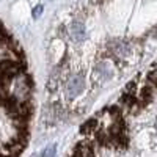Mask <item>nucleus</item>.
Listing matches in <instances>:
<instances>
[{
	"mask_svg": "<svg viewBox=\"0 0 157 157\" xmlns=\"http://www.w3.org/2000/svg\"><path fill=\"white\" fill-rule=\"evenodd\" d=\"M155 64L82 124L66 157H157Z\"/></svg>",
	"mask_w": 157,
	"mask_h": 157,
	"instance_id": "f257e3e1",
	"label": "nucleus"
},
{
	"mask_svg": "<svg viewBox=\"0 0 157 157\" xmlns=\"http://www.w3.org/2000/svg\"><path fill=\"white\" fill-rule=\"evenodd\" d=\"M41 10H43V6H41V5L36 6V8H35V11H33V16H35V17H38V14L41 13Z\"/></svg>",
	"mask_w": 157,
	"mask_h": 157,
	"instance_id": "f03ea898",
	"label": "nucleus"
}]
</instances>
